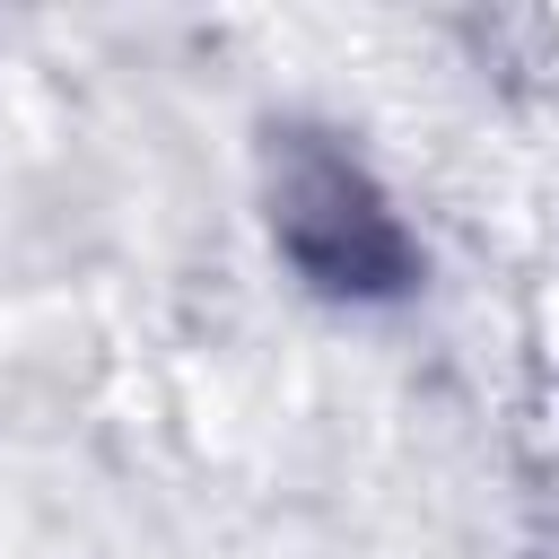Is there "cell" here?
Wrapping results in <instances>:
<instances>
[{
    "mask_svg": "<svg viewBox=\"0 0 559 559\" xmlns=\"http://www.w3.org/2000/svg\"><path fill=\"white\" fill-rule=\"evenodd\" d=\"M262 218L280 262L297 271V288H314L323 306H402L428 271L411 218L393 210V192L376 183V166L314 122L271 131L262 157Z\"/></svg>",
    "mask_w": 559,
    "mask_h": 559,
    "instance_id": "cell-1",
    "label": "cell"
}]
</instances>
